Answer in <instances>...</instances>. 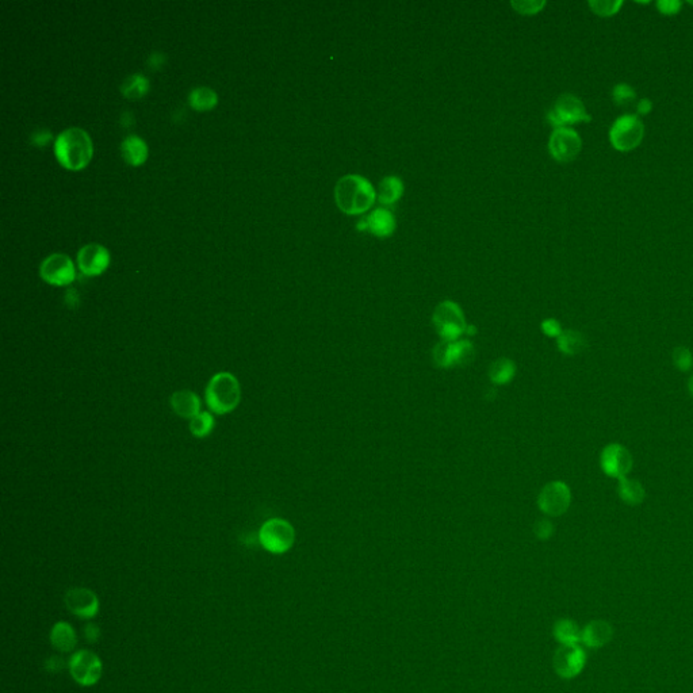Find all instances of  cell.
<instances>
[{
    "label": "cell",
    "mask_w": 693,
    "mask_h": 693,
    "mask_svg": "<svg viewBox=\"0 0 693 693\" xmlns=\"http://www.w3.org/2000/svg\"><path fill=\"white\" fill-rule=\"evenodd\" d=\"M337 208L348 215H359L371 209L377 192L371 181L361 175H345L339 179L334 188Z\"/></svg>",
    "instance_id": "obj_1"
},
{
    "label": "cell",
    "mask_w": 693,
    "mask_h": 693,
    "mask_svg": "<svg viewBox=\"0 0 693 693\" xmlns=\"http://www.w3.org/2000/svg\"><path fill=\"white\" fill-rule=\"evenodd\" d=\"M55 154L61 164L69 170H80L90 161L92 143L82 127H68L55 140Z\"/></svg>",
    "instance_id": "obj_2"
},
{
    "label": "cell",
    "mask_w": 693,
    "mask_h": 693,
    "mask_svg": "<svg viewBox=\"0 0 693 693\" xmlns=\"http://www.w3.org/2000/svg\"><path fill=\"white\" fill-rule=\"evenodd\" d=\"M205 399L209 409L215 415L233 412L242 401L239 379L226 371L213 375L205 390Z\"/></svg>",
    "instance_id": "obj_3"
},
{
    "label": "cell",
    "mask_w": 693,
    "mask_h": 693,
    "mask_svg": "<svg viewBox=\"0 0 693 693\" xmlns=\"http://www.w3.org/2000/svg\"><path fill=\"white\" fill-rule=\"evenodd\" d=\"M547 121L555 129L570 127L575 123L592 121V116L588 113L584 102L578 96L573 93H562L548 111Z\"/></svg>",
    "instance_id": "obj_4"
},
{
    "label": "cell",
    "mask_w": 693,
    "mask_h": 693,
    "mask_svg": "<svg viewBox=\"0 0 693 693\" xmlns=\"http://www.w3.org/2000/svg\"><path fill=\"white\" fill-rule=\"evenodd\" d=\"M643 137L645 126L636 114L620 116L609 129V141L619 152L633 151L640 145Z\"/></svg>",
    "instance_id": "obj_5"
},
{
    "label": "cell",
    "mask_w": 693,
    "mask_h": 693,
    "mask_svg": "<svg viewBox=\"0 0 693 693\" xmlns=\"http://www.w3.org/2000/svg\"><path fill=\"white\" fill-rule=\"evenodd\" d=\"M432 321L443 341H456L467 330L463 312L456 302L439 303L433 312Z\"/></svg>",
    "instance_id": "obj_6"
},
{
    "label": "cell",
    "mask_w": 693,
    "mask_h": 693,
    "mask_svg": "<svg viewBox=\"0 0 693 693\" xmlns=\"http://www.w3.org/2000/svg\"><path fill=\"white\" fill-rule=\"evenodd\" d=\"M259 541L269 552L283 554L293 547L296 531L287 520L275 517L267 520L262 525L259 531Z\"/></svg>",
    "instance_id": "obj_7"
},
{
    "label": "cell",
    "mask_w": 693,
    "mask_h": 693,
    "mask_svg": "<svg viewBox=\"0 0 693 693\" xmlns=\"http://www.w3.org/2000/svg\"><path fill=\"white\" fill-rule=\"evenodd\" d=\"M69 673L72 678L82 687L95 685L103 672V665L98 654L90 650H80L69 660Z\"/></svg>",
    "instance_id": "obj_8"
},
{
    "label": "cell",
    "mask_w": 693,
    "mask_h": 693,
    "mask_svg": "<svg viewBox=\"0 0 693 693\" xmlns=\"http://www.w3.org/2000/svg\"><path fill=\"white\" fill-rule=\"evenodd\" d=\"M582 150L581 136L573 127H558L550 136L548 151L558 163H570Z\"/></svg>",
    "instance_id": "obj_9"
},
{
    "label": "cell",
    "mask_w": 693,
    "mask_h": 693,
    "mask_svg": "<svg viewBox=\"0 0 693 693\" xmlns=\"http://www.w3.org/2000/svg\"><path fill=\"white\" fill-rule=\"evenodd\" d=\"M39 275L49 285L66 286L75 280L76 270L69 256L64 253H52L42 260Z\"/></svg>",
    "instance_id": "obj_10"
},
{
    "label": "cell",
    "mask_w": 693,
    "mask_h": 693,
    "mask_svg": "<svg viewBox=\"0 0 693 693\" xmlns=\"http://www.w3.org/2000/svg\"><path fill=\"white\" fill-rule=\"evenodd\" d=\"M572 493L569 486L562 481L547 483L538 497L541 511L548 516H561L570 507Z\"/></svg>",
    "instance_id": "obj_11"
},
{
    "label": "cell",
    "mask_w": 693,
    "mask_h": 693,
    "mask_svg": "<svg viewBox=\"0 0 693 693\" xmlns=\"http://www.w3.org/2000/svg\"><path fill=\"white\" fill-rule=\"evenodd\" d=\"M474 347L467 340L440 341L433 350V359L440 367L465 366L473 361Z\"/></svg>",
    "instance_id": "obj_12"
},
{
    "label": "cell",
    "mask_w": 693,
    "mask_h": 693,
    "mask_svg": "<svg viewBox=\"0 0 693 693\" xmlns=\"http://www.w3.org/2000/svg\"><path fill=\"white\" fill-rule=\"evenodd\" d=\"M600 463L606 476L622 480L627 477L633 467V456L624 446L613 443L604 449Z\"/></svg>",
    "instance_id": "obj_13"
},
{
    "label": "cell",
    "mask_w": 693,
    "mask_h": 693,
    "mask_svg": "<svg viewBox=\"0 0 693 693\" xmlns=\"http://www.w3.org/2000/svg\"><path fill=\"white\" fill-rule=\"evenodd\" d=\"M586 656L578 645H562L554 656V669L564 678H573L581 673Z\"/></svg>",
    "instance_id": "obj_14"
},
{
    "label": "cell",
    "mask_w": 693,
    "mask_h": 693,
    "mask_svg": "<svg viewBox=\"0 0 693 693\" xmlns=\"http://www.w3.org/2000/svg\"><path fill=\"white\" fill-rule=\"evenodd\" d=\"M110 263V253L106 246L91 242L78 252V266L87 276H95L105 271Z\"/></svg>",
    "instance_id": "obj_15"
},
{
    "label": "cell",
    "mask_w": 693,
    "mask_h": 693,
    "mask_svg": "<svg viewBox=\"0 0 693 693\" xmlns=\"http://www.w3.org/2000/svg\"><path fill=\"white\" fill-rule=\"evenodd\" d=\"M66 608L82 619H92L99 612V599L87 588H72L65 593Z\"/></svg>",
    "instance_id": "obj_16"
},
{
    "label": "cell",
    "mask_w": 693,
    "mask_h": 693,
    "mask_svg": "<svg viewBox=\"0 0 693 693\" xmlns=\"http://www.w3.org/2000/svg\"><path fill=\"white\" fill-rule=\"evenodd\" d=\"M395 218L392 211L385 208H378L370 215L364 217L357 225L359 232H368L377 237L385 239L392 236L395 231Z\"/></svg>",
    "instance_id": "obj_17"
},
{
    "label": "cell",
    "mask_w": 693,
    "mask_h": 693,
    "mask_svg": "<svg viewBox=\"0 0 693 693\" xmlns=\"http://www.w3.org/2000/svg\"><path fill=\"white\" fill-rule=\"evenodd\" d=\"M171 408L175 415L181 419H194L198 416L201 411V399L197 393L191 390H179L171 395L170 399Z\"/></svg>",
    "instance_id": "obj_18"
},
{
    "label": "cell",
    "mask_w": 693,
    "mask_h": 693,
    "mask_svg": "<svg viewBox=\"0 0 693 693\" xmlns=\"http://www.w3.org/2000/svg\"><path fill=\"white\" fill-rule=\"evenodd\" d=\"M120 150H121L122 156L126 160V163H129L132 165H140L148 157L147 143L136 134L126 136L122 140Z\"/></svg>",
    "instance_id": "obj_19"
},
{
    "label": "cell",
    "mask_w": 693,
    "mask_h": 693,
    "mask_svg": "<svg viewBox=\"0 0 693 693\" xmlns=\"http://www.w3.org/2000/svg\"><path fill=\"white\" fill-rule=\"evenodd\" d=\"M612 627L604 620H595L581 631V640L588 647H602L612 638Z\"/></svg>",
    "instance_id": "obj_20"
},
{
    "label": "cell",
    "mask_w": 693,
    "mask_h": 693,
    "mask_svg": "<svg viewBox=\"0 0 693 693\" xmlns=\"http://www.w3.org/2000/svg\"><path fill=\"white\" fill-rule=\"evenodd\" d=\"M52 646L61 653H69L76 647L78 638L73 627L66 622H59L51 631Z\"/></svg>",
    "instance_id": "obj_21"
},
{
    "label": "cell",
    "mask_w": 693,
    "mask_h": 693,
    "mask_svg": "<svg viewBox=\"0 0 693 693\" xmlns=\"http://www.w3.org/2000/svg\"><path fill=\"white\" fill-rule=\"evenodd\" d=\"M402 194H404V183L398 177L390 175L379 183V190L377 197L381 205L390 206L401 199Z\"/></svg>",
    "instance_id": "obj_22"
},
{
    "label": "cell",
    "mask_w": 693,
    "mask_h": 693,
    "mask_svg": "<svg viewBox=\"0 0 693 693\" xmlns=\"http://www.w3.org/2000/svg\"><path fill=\"white\" fill-rule=\"evenodd\" d=\"M618 493H619V497L627 505H640L646 497V490H645L643 485L636 480L629 478V477L619 480Z\"/></svg>",
    "instance_id": "obj_23"
},
{
    "label": "cell",
    "mask_w": 693,
    "mask_h": 693,
    "mask_svg": "<svg viewBox=\"0 0 693 693\" xmlns=\"http://www.w3.org/2000/svg\"><path fill=\"white\" fill-rule=\"evenodd\" d=\"M588 347L586 337L577 331H564L558 337V348L565 355H578Z\"/></svg>",
    "instance_id": "obj_24"
},
{
    "label": "cell",
    "mask_w": 693,
    "mask_h": 693,
    "mask_svg": "<svg viewBox=\"0 0 693 693\" xmlns=\"http://www.w3.org/2000/svg\"><path fill=\"white\" fill-rule=\"evenodd\" d=\"M218 102V95L210 87H195L188 93V103L195 110H210Z\"/></svg>",
    "instance_id": "obj_25"
},
{
    "label": "cell",
    "mask_w": 693,
    "mask_h": 693,
    "mask_svg": "<svg viewBox=\"0 0 693 693\" xmlns=\"http://www.w3.org/2000/svg\"><path fill=\"white\" fill-rule=\"evenodd\" d=\"M150 90V80L141 73L127 76L121 84V92L126 98L138 99Z\"/></svg>",
    "instance_id": "obj_26"
},
{
    "label": "cell",
    "mask_w": 693,
    "mask_h": 693,
    "mask_svg": "<svg viewBox=\"0 0 693 693\" xmlns=\"http://www.w3.org/2000/svg\"><path fill=\"white\" fill-rule=\"evenodd\" d=\"M516 366L510 359H498L489 368V378L496 385L510 384L514 377Z\"/></svg>",
    "instance_id": "obj_27"
},
{
    "label": "cell",
    "mask_w": 693,
    "mask_h": 693,
    "mask_svg": "<svg viewBox=\"0 0 693 693\" xmlns=\"http://www.w3.org/2000/svg\"><path fill=\"white\" fill-rule=\"evenodd\" d=\"M554 635L561 645H578L581 640V631L578 626L569 619L559 620L554 627Z\"/></svg>",
    "instance_id": "obj_28"
},
{
    "label": "cell",
    "mask_w": 693,
    "mask_h": 693,
    "mask_svg": "<svg viewBox=\"0 0 693 693\" xmlns=\"http://www.w3.org/2000/svg\"><path fill=\"white\" fill-rule=\"evenodd\" d=\"M214 417L211 415L210 412H201L198 416H195L194 419L190 420V431H191V435L198 438V439H204L206 436H209L214 428Z\"/></svg>",
    "instance_id": "obj_29"
},
{
    "label": "cell",
    "mask_w": 693,
    "mask_h": 693,
    "mask_svg": "<svg viewBox=\"0 0 693 693\" xmlns=\"http://www.w3.org/2000/svg\"><path fill=\"white\" fill-rule=\"evenodd\" d=\"M612 100L619 107H630L636 100V91L629 83L615 84L612 89Z\"/></svg>",
    "instance_id": "obj_30"
},
{
    "label": "cell",
    "mask_w": 693,
    "mask_h": 693,
    "mask_svg": "<svg viewBox=\"0 0 693 693\" xmlns=\"http://www.w3.org/2000/svg\"><path fill=\"white\" fill-rule=\"evenodd\" d=\"M622 6H623L622 0H591L589 1L591 10L596 15L604 17V18L613 17L615 14H618L620 11Z\"/></svg>",
    "instance_id": "obj_31"
},
{
    "label": "cell",
    "mask_w": 693,
    "mask_h": 693,
    "mask_svg": "<svg viewBox=\"0 0 693 693\" xmlns=\"http://www.w3.org/2000/svg\"><path fill=\"white\" fill-rule=\"evenodd\" d=\"M672 359H673L674 366L680 371L685 372V371H690L693 367L692 352L687 347H677V348H674L673 354H672Z\"/></svg>",
    "instance_id": "obj_32"
},
{
    "label": "cell",
    "mask_w": 693,
    "mask_h": 693,
    "mask_svg": "<svg viewBox=\"0 0 693 693\" xmlns=\"http://www.w3.org/2000/svg\"><path fill=\"white\" fill-rule=\"evenodd\" d=\"M546 6V1H512V7L523 15H534L542 11Z\"/></svg>",
    "instance_id": "obj_33"
},
{
    "label": "cell",
    "mask_w": 693,
    "mask_h": 693,
    "mask_svg": "<svg viewBox=\"0 0 693 693\" xmlns=\"http://www.w3.org/2000/svg\"><path fill=\"white\" fill-rule=\"evenodd\" d=\"M683 3L680 0H658L657 8L663 15H676L680 12Z\"/></svg>",
    "instance_id": "obj_34"
},
{
    "label": "cell",
    "mask_w": 693,
    "mask_h": 693,
    "mask_svg": "<svg viewBox=\"0 0 693 693\" xmlns=\"http://www.w3.org/2000/svg\"><path fill=\"white\" fill-rule=\"evenodd\" d=\"M554 532L552 523L548 521L547 519H541L535 524V534L539 539H548Z\"/></svg>",
    "instance_id": "obj_35"
},
{
    "label": "cell",
    "mask_w": 693,
    "mask_h": 693,
    "mask_svg": "<svg viewBox=\"0 0 693 693\" xmlns=\"http://www.w3.org/2000/svg\"><path fill=\"white\" fill-rule=\"evenodd\" d=\"M52 138H53V136H52L51 130H48V129H38V130L33 132L30 140L34 145L42 147V145H46Z\"/></svg>",
    "instance_id": "obj_36"
},
{
    "label": "cell",
    "mask_w": 693,
    "mask_h": 693,
    "mask_svg": "<svg viewBox=\"0 0 693 693\" xmlns=\"http://www.w3.org/2000/svg\"><path fill=\"white\" fill-rule=\"evenodd\" d=\"M542 331L544 334H547L550 337H559L561 333L564 332L561 328V324L554 318H548V320L543 321Z\"/></svg>",
    "instance_id": "obj_37"
},
{
    "label": "cell",
    "mask_w": 693,
    "mask_h": 693,
    "mask_svg": "<svg viewBox=\"0 0 693 693\" xmlns=\"http://www.w3.org/2000/svg\"><path fill=\"white\" fill-rule=\"evenodd\" d=\"M65 666L66 663L64 661V658H61L59 656H52L45 661V669L49 673H60Z\"/></svg>",
    "instance_id": "obj_38"
},
{
    "label": "cell",
    "mask_w": 693,
    "mask_h": 693,
    "mask_svg": "<svg viewBox=\"0 0 693 693\" xmlns=\"http://www.w3.org/2000/svg\"><path fill=\"white\" fill-rule=\"evenodd\" d=\"M84 636H86L87 642L96 643L100 639V629H99V626L95 624V623H89L84 627Z\"/></svg>",
    "instance_id": "obj_39"
},
{
    "label": "cell",
    "mask_w": 693,
    "mask_h": 693,
    "mask_svg": "<svg viewBox=\"0 0 693 693\" xmlns=\"http://www.w3.org/2000/svg\"><path fill=\"white\" fill-rule=\"evenodd\" d=\"M651 110H653V102L647 98H642L636 103V113L639 116H647L649 113H651Z\"/></svg>",
    "instance_id": "obj_40"
},
{
    "label": "cell",
    "mask_w": 693,
    "mask_h": 693,
    "mask_svg": "<svg viewBox=\"0 0 693 693\" xmlns=\"http://www.w3.org/2000/svg\"><path fill=\"white\" fill-rule=\"evenodd\" d=\"M164 61H165V56H164V53L154 52V53H152L151 56H150V59H148V65H150L151 68H153V69H156V68L161 66V65L164 64Z\"/></svg>",
    "instance_id": "obj_41"
},
{
    "label": "cell",
    "mask_w": 693,
    "mask_h": 693,
    "mask_svg": "<svg viewBox=\"0 0 693 693\" xmlns=\"http://www.w3.org/2000/svg\"><path fill=\"white\" fill-rule=\"evenodd\" d=\"M688 390H690L691 395L693 397V375L690 378V381H688Z\"/></svg>",
    "instance_id": "obj_42"
},
{
    "label": "cell",
    "mask_w": 693,
    "mask_h": 693,
    "mask_svg": "<svg viewBox=\"0 0 693 693\" xmlns=\"http://www.w3.org/2000/svg\"><path fill=\"white\" fill-rule=\"evenodd\" d=\"M690 3H691V4H692V6H693V1H690Z\"/></svg>",
    "instance_id": "obj_43"
}]
</instances>
